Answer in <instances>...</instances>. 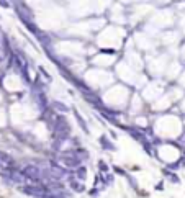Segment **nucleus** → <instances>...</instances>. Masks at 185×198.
Listing matches in <instances>:
<instances>
[{
  "label": "nucleus",
  "mask_w": 185,
  "mask_h": 198,
  "mask_svg": "<svg viewBox=\"0 0 185 198\" xmlns=\"http://www.w3.org/2000/svg\"><path fill=\"white\" fill-rule=\"evenodd\" d=\"M22 192L26 193V195H30V197L40 198V197H43L44 193L49 192V188H48L44 183H34V185H25L22 188Z\"/></svg>",
  "instance_id": "7ed1b4c3"
},
{
  "label": "nucleus",
  "mask_w": 185,
  "mask_h": 198,
  "mask_svg": "<svg viewBox=\"0 0 185 198\" xmlns=\"http://www.w3.org/2000/svg\"><path fill=\"white\" fill-rule=\"evenodd\" d=\"M75 179L80 180V182H84V180L87 179V169L82 167V165H80L79 169H75Z\"/></svg>",
  "instance_id": "f8f14e48"
},
{
  "label": "nucleus",
  "mask_w": 185,
  "mask_h": 198,
  "mask_svg": "<svg viewBox=\"0 0 185 198\" xmlns=\"http://www.w3.org/2000/svg\"><path fill=\"white\" fill-rule=\"evenodd\" d=\"M13 159L5 152H0V169H12Z\"/></svg>",
  "instance_id": "0eeeda50"
},
{
  "label": "nucleus",
  "mask_w": 185,
  "mask_h": 198,
  "mask_svg": "<svg viewBox=\"0 0 185 198\" xmlns=\"http://www.w3.org/2000/svg\"><path fill=\"white\" fill-rule=\"evenodd\" d=\"M74 116H75V121L79 123V126L82 128V131H84L85 134H89V126H87V121L82 118V115H80L77 110H74Z\"/></svg>",
  "instance_id": "1a4fd4ad"
},
{
  "label": "nucleus",
  "mask_w": 185,
  "mask_h": 198,
  "mask_svg": "<svg viewBox=\"0 0 185 198\" xmlns=\"http://www.w3.org/2000/svg\"><path fill=\"white\" fill-rule=\"evenodd\" d=\"M164 173H166V175H167V177H169V179H170V180H172V182H174V183H177V182H179V179H177V177H175V173H172V172H169V170H164Z\"/></svg>",
  "instance_id": "ddd939ff"
},
{
  "label": "nucleus",
  "mask_w": 185,
  "mask_h": 198,
  "mask_svg": "<svg viewBox=\"0 0 185 198\" xmlns=\"http://www.w3.org/2000/svg\"><path fill=\"white\" fill-rule=\"evenodd\" d=\"M98 169H100V172H108V165L105 164V162L103 161H98Z\"/></svg>",
  "instance_id": "4468645a"
},
{
  "label": "nucleus",
  "mask_w": 185,
  "mask_h": 198,
  "mask_svg": "<svg viewBox=\"0 0 185 198\" xmlns=\"http://www.w3.org/2000/svg\"><path fill=\"white\" fill-rule=\"evenodd\" d=\"M51 106H53V110H56V112H59V113H67L69 110H71L67 105H64L62 102H57V100H53V102H51Z\"/></svg>",
  "instance_id": "9d476101"
},
{
  "label": "nucleus",
  "mask_w": 185,
  "mask_h": 198,
  "mask_svg": "<svg viewBox=\"0 0 185 198\" xmlns=\"http://www.w3.org/2000/svg\"><path fill=\"white\" fill-rule=\"evenodd\" d=\"M38 71H40V72H41V74H43V75H44V79H46V80H51V75H49V74H48V72H46V71H44V69H43V67H38Z\"/></svg>",
  "instance_id": "2eb2a0df"
},
{
  "label": "nucleus",
  "mask_w": 185,
  "mask_h": 198,
  "mask_svg": "<svg viewBox=\"0 0 185 198\" xmlns=\"http://www.w3.org/2000/svg\"><path fill=\"white\" fill-rule=\"evenodd\" d=\"M100 146H102L103 149H107V151H115V149H116V147H115V144H113V142H111L110 139H108L107 136H102V138H100Z\"/></svg>",
  "instance_id": "9b49d317"
},
{
  "label": "nucleus",
  "mask_w": 185,
  "mask_h": 198,
  "mask_svg": "<svg viewBox=\"0 0 185 198\" xmlns=\"http://www.w3.org/2000/svg\"><path fill=\"white\" fill-rule=\"evenodd\" d=\"M180 141H182V142H185V138L182 136V138H180Z\"/></svg>",
  "instance_id": "f3484780"
},
{
  "label": "nucleus",
  "mask_w": 185,
  "mask_h": 198,
  "mask_svg": "<svg viewBox=\"0 0 185 198\" xmlns=\"http://www.w3.org/2000/svg\"><path fill=\"white\" fill-rule=\"evenodd\" d=\"M3 177L8 179L10 182H13V183H18V185H22L26 180H30L25 173H23V170H16V169H7V172H3Z\"/></svg>",
  "instance_id": "20e7f679"
},
{
  "label": "nucleus",
  "mask_w": 185,
  "mask_h": 198,
  "mask_svg": "<svg viewBox=\"0 0 185 198\" xmlns=\"http://www.w3.org/2000/svg\"><path fill=\"white\" fill-rule=\"evenodd\" d=\"M67 173H69V169L62 167L59 162H51V164H49V172H48V175H49L51 179L61 180L62 177H66Z\"/></svg>",
  "instance_id": "39448f33"
},
{
  "label": "nucleus",
  "mask_w": 185,
  "mask_h": 198,
  "mask_svg": "<svg viewBox=\"0 0 185 198\" xmlns=\"http://www.w3.org/2000/svg\"><path fill=\"white\" fill-rule=\"evenodd\" d=\"M184 157H185V154H184Z\"/></svg>",
  "instance_id": "a211bd4d"
},
{
  "label": "nucleus",
  "mask_w": 185,
  "mask_h": 198,
  "mask_svg": "<svg viewBox=\"0 0 185 198\" xmlns=\"http://www.w3.org/2000/svg\"><path fill=\"white\" fill-rule=\"evenodd\" d=\"M69 187H71V188L74 190L75 193L85 192V185H84V182H79L75 177H69Z\"/></svg>",
  "instance_id": "423d86ee"
},
{
  "label": "nucleus",
  "mask_w": 185,
  "mask_h": 198,
  "mask_svg": "<svg viewBox=\"0 0 185 198\" xmlns=\"http://www.w3.org/2000/svg\"><path fill=\"white\" fill-rule=\"evenodd\" d=\"M57 162L66 169H79L82 161L75 156V151H66L57 157Z\"/></svg>",
  "instance_id": "f03ea898"
},
{
  "label": "nucleus",
  "mask_w": 185,
  "mask_h": 198,
  "mask_svg": "<svg viewBox=\"0 0 185 198\" xmlns=\"http://www.w3.org/2000/svg\"><path fill=\"white\" fill-rule=\"evenodd\" d=\"M36 105L40 106V110L41 112H46V108H48V100H46V95H44V92H40L36 95Z\"/></svg>",
  "instance_id": "6e6552de"
},
{
  "label": "nucleus",
  "mask_w": 185,
  "mask_h": 198,
  "mask_svg": "<svg viewBox=\"0 0 185 198\" xmlns=\"http://www.w3.org/2000/svg\"><path fill=\"white\" fill-rule=\"evenodd\" d=\"M0 5H2L3 8H8V7H10V3H8V0H0Z\"/></svg>",
  "instance_id": "dca6fc26"
},
{
  "label": "nucleus",
  "mask_w": 185,
  "mask_h": 198,
  "mask_svg": "<svg viewBox=\"0 0 185 198\" xmlns=\"http://www.w3.org/2000/svg\"><path fill=\"white\" fill-rule=\"evenodd\" d=\"M51 130L54 133V139H59V141H66L67 136L71 134V126H69L66 116H62V115H57V118H56Z\"/></svg>",
  "instance_id": "f257e3e1"
}]
</instances>
